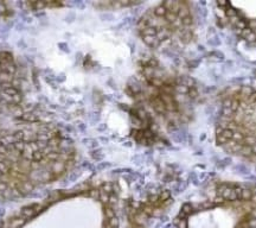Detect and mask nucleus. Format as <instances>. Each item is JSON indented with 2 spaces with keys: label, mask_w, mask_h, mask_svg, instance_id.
<instances>
[{
  "label": "nucleus",
  "mask_w": 256,
  "mask_h": 228,
  "mask_svg": "<svg viewBox=\"0 0 256 228\" xmlns=\"http://www.w3.org/2000/svg\"><path fill=\"white\" fill-rule=\"evenodd\" d=\"M44 209V206L43 204H38V203H33V204H30V206H26L20 210V216L25 220H29V219L33 218L35 215H38L40 211Z\"/></svg>",
  "instance_id": "1"
},
{
  "label": "nucleus",
  "mask_w": 256,
  "mask_h": 228,
  "mask_svg": "<svg viewBox=\"0 0 256 228\" xmlns=\"http://www.w3.org/2000/svg\"><path fill=\"white\" fill-rule=\"evenodd\" d=\"M25 219H23L21 216L16 219H12L10 222V228H20L24 223H25Z\"/></svg>",
  "instance_id": "2"
}]
</instances>
